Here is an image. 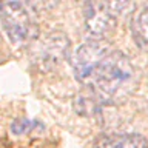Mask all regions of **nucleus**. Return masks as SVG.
<instances>
[{
  "label": "nucleus",
  "instance_id": "nucleus-4",
  "mask_svg": "<svg viewBox=\"0 0 148 148\" xmlns=\"http://www.w3.org/2000/svg\"><path fill=\"white\" fill-rule=\"evenodd\" d=\"M127 6L122 2H88L85 5V29L91 39L102 40L117 23V17Z\"/></svg>",
  "mask_w": 148,
  "mask_h": 148
},
{
  "label": "nucleus",
  "instance_id": "nucleus-6",
  "mask_svg": "<svg viewBox=\"0 0 148 148\" xmlns=\"http://www.w3.org/2000/svg\"><path fill=\"white\" fill-rule=\"evenodd\" d=\"M92 148H148V140L140 134H102Z\"/></svg>",
  "mask_w": 148,
  "mask_h": 148
},
{
  "label": "nucleus",
  "instance_id": "nucleus-5",
  "mask_svg": "<svg viewBox=\"0 0 148 148\" xmlns=\"http://www.w3.org/2000/svg\"><path fill=\"white\" fill-rule=\"evenodd\" d=\"M110 51L111 46L106 42L97 39H90L74 49V53L69 57V62H71L74 76L82 85H86L92 71Z\"/></svg>",
  "mask_w": 148,
  "mask_h": 148
},
{
  "label": "nucleus",
  "instance_id": "nucleus-8",
  "mask_svg": "<svg viewBox=\"0 0 148 148\" xmlns=\"http://www.w3.org/2000/svg\"><path fill=\"white\" fill-rule=\"evenodd\" d=\"M74 106H76L77 113L79 114H83V116H90L92 113H96V110L99 108V106H102V103L99 100H97V97L92 94V92L90 91H85L83 94H80L76 99V103H74Z\"/></svg>",
  "mask_w": 148,
  "mask_h": 148
},
{
  "label": "nucleus",
  "instance_id": "nucleus-1",
  "mask_svg": "<svg viewBox=\"0 0 148 148\" xmlns=\"http://www.w3.org/2000/svg\"><path fill=\"white\" fill-rule=\"evenodd\" d=\"M85 86L102 105L123 100L136 86V68L128 56L111 49L99 62Z\"/></svg>",
  "mask_w": 148,
  "mask_h": 148
},
{
  "label": "nucleus",
  "instance_id": "nucleus-2",
  "mask_svg": "<svg viewBox=\"0 0 148 148\" xmlns=\"http://www.w3.org/2000/svg\"><path fill=\"white\" fill-rule=\"evenodd\" d=\"M0 23L12 43H26L37 37V23L28 6L22 2L0 3Z\"/></svg>",
  "mask_w": 148,
  "mask_h": 148
},
{
  "label": "nucleus",
  "instance_id": "nucleus-7",
  "mask_svg": "<svg viewBox=\"0 0 148 148\" xmlns=\"http://www.w3.org/2000/svg\"><path fill=\"white\" fill-rule=\"evenodd\" d=\"M133 37L140 48H148V5L133 18Z\"/></svg>",
  "mask_w": 148,
  "mask_h": 148
},
{
  "label": "nucleus",
  "instance_id": "nucleus-3",
  "mask_svg": "<svg viewBox=\"0 0 148 148\" xmlns=\"http://www.w3.org/2000/svg\"><path fill=\"white\" fill-rule=\"evenodd\" d=\"M69 53V40L66 34L60 31H53L42 39L34 40L31 46V60L37 68L43 71H51L57 68Z\"/></svg>",
  "mask_w": 148,
  "mask_h": 148
},
{
  "label": "nucleus",
  "instance_id": "nucleus-9",
  "mask_svg": "<svg viewBox=\"0 0 148 148\" xmlns=\"http://www.w3.org/2000/svg\"><path fill=\"white\" fill-rule=\"evenodd\" d=\"M34 127H36V122H31V120H26V119H20V120H16L11 125V131L14 134H17V136H20V134L31 131Z\"/></svg>",
  "mask_w": 148,
  "mask_h": 148
}]
</instances>
